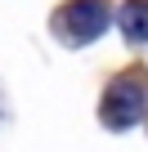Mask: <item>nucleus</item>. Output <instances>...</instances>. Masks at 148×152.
<instances>
[{"mask_svg":"<svg viewBox=\"0 0 148 152\" xmlns=\"http://www.w3.org/2000/svg\"><path fill=\"white\" fill-rule=\"evenodd\" d=\"M144 112H148V76L144 72L117 76V81L108 85V94H103V103H99V116L112 130H126V125L144 121Z\"/></svg>","mask_w":148,"mask_h":152,"instance_id":"nucleus-1","label":"nucleus"},{"mask_svg":"<svg viewBox=\"0 0 148 152\" xmlns=\"http://www.w3.org/2000/svg\"><path fill=\"white\" fill-rule=\"evenodd\" d=\"M108 18H112L108 0H72V5H63V9L54 14V27H58L63 40L85 45V40H94V36L108 27Z\"/></svg>","mask_w":148,"mask_h":152,"instance_id":"nucleus-2","label":"nucleus"},{"mask_svg":"<svg viewBox=\"0 0 148 152\" xmlns=\"http://www.w3.org/2000/svg\"><path fill=\"white\" fill-rule=\"evenodd\" d=\"M117 18H121V31L135 45H148V0H126Z\"/></svg>","mask_w":148,"mask_h":152,"instance_id":"nucleus-3","label":"nucleus"}]
</instances>
